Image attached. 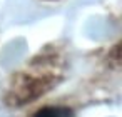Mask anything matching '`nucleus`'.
<instances>
[{
  "instance_id": "nucleus-1",
  "label": "nucleus",
  "mask_w": 122,
  "mask_h": 117,
  "mask_svg": "<svg viewBox=\"0 0 122 117\" xmlns=\"http://www.w3.org/2000/svg\"><path fill=\"white\" fill-rule=\"evenodd\" d=\"M34 117H72V110L67 107H45L40 109Z\"/></svg>"
}]
</instances>
